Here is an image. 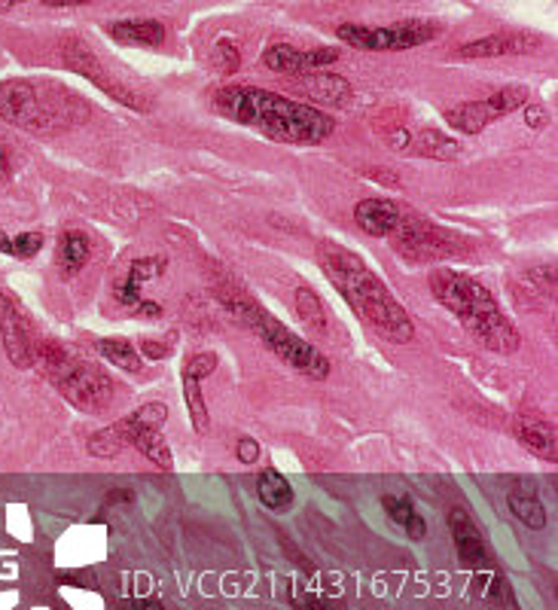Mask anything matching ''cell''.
Instances as JSON below:
<instances>
[{
    "mask_svg": "<svg viewBox=\"0 0 558 610\" xmlns=\"http://www.w3.org/2000/svg\"><path fill=\"white\" fill-rule=\"evenodd\" d=\"M168 419V407L165 403H143L138 412H131L126 419H119L111 427H101L89 436L86 449L95 458H116L123 449H138L147 455L150 461L162 470H172V446L162 436V424Z\"/></svg>",
    "mask_w": 558,
    "mask_h": 610,
    "instance_id": "7",
    "label": "cell"
},
{
    "mask_svg": "<svg viewBox=\"0 0 558 610\" xmlns=\"http://www.w3.org/2000/svg\"><path fill=\"white\" fill-rule=\"evenodd\" d=\"M317 266L345 303L354 308V315H360V320L382 339L397 342V345H406L416 339V324L409 318V312L403 308L400 300L391 293L382 278L372 272L360 254L336 245V242H321Z\"/></svg>",
    "mask_w": 558,
    "mask_h": 610,
    "instance_id": "2",
    "label": "cell"
},
{
    "mask_svg": "<svg viewBox=\"0 0 558 610\" xmlns=\"http://www.w3.org/2000/svg\"><path fill=\"white\" fill-rule=\"evenodd\" d=\"M525 122L534 126V129H540V126H544V107H528V104H525Z\"/></svg>",
    "mask_w": 558,
    "mask_h": 610,
    "instance_id": "39",
    "label": "cell"
},
{
    "mask_svg": "<svg viewBox=\"0 0 558 610\" xmlns=\"http://www.w3.org/2000/svg\"><path fill=\"white\" fill-rule=\"evenodd\" d=\"M217 300L226 305V312H230L239 324L251 327V330L259 336V342L272 351L278 361H284L287 366H293L297 373L315 378V382H324V378L329 376V361L317 351V345H312L309 339H302L300 333L287 330L281 320L272 318L263 305L254 303V300H251L247 293L239 291L235 284H232L230 291L220 288V291H217Z\"/></svg>",
    "mask_w": 558,
    "mask_h": 610,
    "instance_id": "5",
    "label": "cell"
},
{
    "mask_svg": "<svg viewBox=\"0 0 558 610\" xmlns=\"http://www.w3.org/2000/svg\"><path fill=\"white\" fill-rule=\"evenodd\" d=\"M513 434L515 439L525 446L528 451H534L537 458L544 461H558V436H556V424H549L540 415H528L522 412L513 422Z\"/></svg>",
    "mask_w": 558,
    "mask_h": 610,
    "instance_id": "17",
    "label": "cell"
},
{
    "mask_svg": "<svg viewBox=\"0 0 558 610\" xmlns=\"http://www.w3.org/2000/svg\"><path fill=\"white\" fill-rule=\"evenodd\" d=\"M92 257V242H89L86 233H61L58 235L56 245V269L65 278H73Z\"/></svg>",
    "mask_w": 558,
    "mask_h": 610,
    "instance_id": "23",
    "label": "cell"
},
{
    "mask_svg": "<svg viewBox=\"0 0 558 610\" xmlns=\"http://www.w3.org/2000/svg\"><path fill=\"white\" fill-rule=\"evenodd\" d=\"M394 250L400 254L406 262H430L445 260L461 250V235L445 233L440 226H433L430 220L416 214L412 208H403L397 230L387 235Z\"/></svg>",
    "mask_w": 558,
    "mask_h": 610,
    "instance_id": "8",
    "label": "cell"
},
{
    "mask_svg": "<svg viewBox=\"0 0 558 610\" xmlns=\"http://www.w3.org/2000/svg\"><path fill=\"white\" fill-rule=\"evenodd\" d=\"M37 364L44 366L49 385L56 388L73 409L98 415L114 403L116 385L107 369L86 361L83 354H77L61 342L44 339L37 342Z\"/></svg>",
    "mask_w": 558,
    "mask_h": 610,
    "instance_id": "6",
    "label": "cell"
},
{
    "mask_svg": "<svg viewBox=\"0 0 558 610\" xmlns=\"http://www.w3.org/2000/svg\"><path fill=\"white\" fill-rule=\"evenodd\" d=\"M495 119L501 117L495 114V107L488 104V98H483V102L455 104V107L445 110V122L455 131H461V134H479V131H486Z\"/></svg>",
    "mask_w": 558,
    "mask_h": 610,
    "instance_id": "22",
    "label": "cell"
},
{
    "mask_svg": "<svg viewBox=\"0 0 558 610\" xmlns=\"http://www.w3.org/2000/svg\"><path fill=\"white\" fill-rule=\"evenodd\" d=\"M0 345L15 369H28L37 364L34 324H31L22 300L13 291H7L3 284H0Z\"/></svg>",
    "mask_w": 558,
    "mask_h": 610,
    "instance_id": "10",
    "label": "cell"
},
{
    "mask_svg": "<svg viewBox=\"0 0 558 610\" xmlns=\"http://www.w3.org/2000/svg\"><path fill=\"white\" fill-rule=\"evenodd\" d=\"M449 528H452V540H455L461 565L470 567L476 574L488 571V567H491V552H488L483 531H479L476 523L470 519V513L461 507L452 509V513H449Z\"/></svg>",
    "mask_w": 558,
    "mask_h": 610,
    "instance_id": "15",
    "label": "cell"
},
{
    "mask_svg": "<svg viewBox=\"0 0 558 610\" xmlns=\"http://www.w3.org/2000/svg\"><path fill=\"white\" fill-rule=\"evenodd\" d=\"M165 269H168V260L159 257V254L131 260L119 275H114L116 303L123 305V308H131V312L141 315V318H162L165 308L159 303H153V300H143V288H147V281L165 275Z\"/></svg>",
    "mask_w": 558,
    "mask_h": 610,
    "instance_id": "11",
    "label": "cell"
},
{
    "mask_svg": "<svg viewBox=\"0 0 558 610\" xmlns=\"http://www.w3.org/2000/svg\"><path fill=\"white\" fill-rule=\"evenodd\" d=\"M257 494L259 501L275 513H284L293 507V485L284 480V473H278L275 467H266L257 480Z\"/></svg>",
    "mask_w": 558,
    "mask_h": 610,
    "instance_id": "25",
    "label": "cell"
},
{
    "mask_svg": "<svg viewBox=\"0 0 558 610\" xmlns=\"http://www.w3.org/2000/svg\"><path fill=\"white\" fill-rule=\"evenodd\" d=\"M61 56H65V61H68V68H71V71H77L80 77L92 80V83H95L98 89H104L111 98L123 102L126 107H135V110H150V104L141 102V95H135L129 86H123L119 80H111V77H107L104 64L95 59V52H92L86 44H80V40H73L71 37L68 44L61 46Z\"/></svg>",
    "mask_w": 558,
    "mask_h": 610,
    "instance_id": "12",
    "label": "cell"
},
{
    "mask_svg": "<svg viewBox=\"0 0 558 610\" xmlns=\"http://www.w3.org/2000/svg\"><path fill=\"white\" fill-rule=\"evenodd\" d=\"M22 3H28V0H0V15L10 13L15 7H22Z\"/></svg>",
    "mask_w": 558,
    "mask_h": 610,
    "instance_id": "41",
    "label": "cell"
},
{
    "mask_svg": "<svg viewBox=\"0 0 558 610\" xmlns=\"http://www.w3.org/2000/svg\"><path fill=\"white\" fill-rule=\"evenodd\" d=\"M172 354V345H162V342H153V339H143L141 342V357H150V361H165Z\"/></svg>",
    "mask_w": 558,
    "mask_h": 610,
    "instance_id": "35",
    "label": "cell"
},
{
    "mask_svg": "<svg viewBox=\"0 0 558 610\" xmlns=\"http://www.w3.org/2000/svg\"><path fill=\"white\" fill-rule=\"evenodd\" d=\"M235 455H239V461L242 465H254L259 458V443L254 436H239V443H235Z\"/></svg>",
    "mask_w": 558,
    "mask_h": 610,
    "instance_id": "33",
    "label": "cell"
},
{
    "mask_svg": "<svg viewBox=\"0 0 558 610\" xmlns=\"http://www.w3.org/2000/svg\"><path fill=\"white\" fill-rule=\"evenodd\" d=\"M387 144L394 146V150H406V146L412 144V134H409V129L406 126H397V129H387Z\"/></svg>",
    "mask_w": 558,
    "mask_h": 610,
    "instance_id": "36",
    "label": "cell"
},
{
    "mask_svg": "<svg viewBox=\"0 0 558 610\" xmlns=\"http://www.w3.org/2000/svg\"><path fill=\"white\" fill-rule=\"evenodd\" d=\"M293 308H297V318L302 320V327L317 339H329L333 327H329V315L324 300L317 296L312 288H297L293 293Z\"/></svg>",
    "mask_w": 558,
    "mask_h": 610,
    "instance_id": "21",
    "label": "cell"
},
{
    "mask_svg": "<svg viewBox=\"0 0 558 610\" xmlns=\"http://www.w3.org/2000/svg\"><path fill=\"white\" fill-rule=\"evenodd\" d=\"M339 61V49L333 46H321V49H297L290 44H272L263 52V64L272 73H284V77H302V73L324 71L327 64Z\"/></svg>",
    "mask_w": 558,
    "mask_h": 610,
    "instance_id": "13",
    "label": "cell"
},
{
    "mask_svg": "<svg viewBox=\"0 0 558 610\" xmlns=\"http://www.w3.org/2000/svg\"><path fill=\"white\" fill-rule=\"evenodd\" d=\"M382 507H385V513L391 516V523L400 525V528L406 531V535H409V538L421 540L425 535H428V525H425V519L418 516L416 504H412L409 497L385 494V497H382Z\"/></svg>",
    "mask_w": 558,
    "mask_h": 610,
    "instance_id": "26",
    "label": "cell"
},
{
    "mask_svg": "<svg viewBox=\"0 0 558 610\" xmlns=\"http://www.w3.org/2000/svg\"><path fill=\"white\" fill-rule=\"evenodd\" d=\"M119 610H165V605L156 598H131V601H123Z\"/></svg>",
    "mask_w": 558,
    "mask_h": 610,
    "instance_id": "37",
    "label": "cell"
},
{
    "mask_svg": "<svg viewBox=\"0 0 558 610\" xmlns=\"http://www.w3.org/2000/svg\"><path fill=\"white\" fill-rule=\"evenodd\" d=\"M297 605H300V610H329V608H324V605H321V601H317V598H297Z\"/></svg>",
    "mask_w": 558,
    "mask_h": 610,
    "instance_id": "40",
    "label": "cell"
},
{
    "mask_svg": "<svg viewBox=\"0 0 558 610\" xmlns=\"http://www.w3.org/2000/svg\"><path fill=\"white\" fill-rule=\"evenodd\" d=\"M507 504H510V513L522 525H528L534 531L546 528V507L540 504V497H537V492L531 485H515V489H510Z\"/></svg>",
    "mask_w": 558,
    "mask_h": 610,
    "instance_id": "24",
    "label": "cell"
},
{
    "mask_svg": "<svg viewBox=\"0 0 558 610\" xmlns=\"http://www.w3.org/2000/svg\"><path fill=\"white\" fill-rule=\"evenodd\" d=\"M220 364L214 351H199L193 357H186L184 364V400L186 409H189V419H193V427L199 434H208L211 427V412H208V403H205V394H201V378H208Z\"/></svg>",
    "mask_w": 558,
    "mask_h": 610,
    "instance_id": "14",
    "label": "cell"
},
{
    "mask_svg": "<svg viewBox=\"0 0 558 610\" xmlns=\"http://www.w3.org/2000/svg\"><path fill=\"white\" fill-rule=\"evenodd\" d=\"M525 288L540 293V303L556 305V262H546V266L531 269L528 275H525Z\"/></svg>",
    "mask_w": 558,
    "mask_h": 610,
    "instance_id": "30",
    "label": "cell"
},
{
    "mask_svg": "<svg viewBox=\"0 0 558 610\" xmlns=\"http://www.w3.org/2000/svg\"><path fill=\"white\" fill-rule=\"evenodd\" d=\"M425 156H430V160H440V162H445V160H452V156H458V150H461V144L455 141V138H445L443 131H425L421 134V146H418Z\"/></svg>",
    "mask_w": 558,
    "mask_h": 610,
    "instance_id": "29",
    "label": "cell"
},
{
    "mask_svg": "<svg viewBox=\"0 0 558 610\" xmlns=\"http://www.w3.org/2000/svg\"><path fill=\"white\" fill-rule=\"evenodd\" d=\"M540 46V37L522 34V31H507V34H488L479 40L458 46V59H501V56H525Z\"/></svg>",
    "mask_w": 558,
    "mask_h": 610,
    "instance_id": "16",
    "label": "cell"
},
{
    "mask_svg": "<svg viewBox=\"0 0 558 610\" xmlns=\"http://www.w3.org/2000/svg\"><path fill=\"white\" fill-rule=\"evenodd\" d=\"M297 89H300L302 95H309L312 102L327 104V107H345V104L351 102V95H354V89H351V83L345 77L324 71L302 73L300 80H297Z\"/></svg>",
    "mask_w": 558,
    "mask_h": 610,
    "instance_id": "18",
    "label": "cell"
},
{
    "mask_svg": "<svg viewBox=\"0 0 558 610\" xmlns=\"http://www.w3.org/2000/svg\"><path fill=\"white\" fill-rule=\"evenodd\" d=\"M403 208L391 199H360L354 204V220L358 226L372 238H387L400 223Z\"/></svg>",
    "mask_w": 558,
    "mask_h": 610,
    "instance_id": "19",
    "label": "cell"
},
{
    "mask_svg": "<svg viewBox=\"0 0 558 610\" xmlns=\"http://www.w3.org/2000/svg\"><path fill=\"white\" fill-rule=\"evenodd\" d=\"M95 351H98L107 364L119 366L123 373H141V351L135 349L129 339H98Z\"/></svg>",
    "mask_w": 558,
    "mask_h": 610,
    "instance_id": "27",
    "label": "cell"
},
{
    "mask_svg": "<svg viewBox=\"0 0 558 610\" xmlns=\"http://www.w3.org/2000/svg\"><path fill=\"white\" fill-rule=\"evenodd\" d=\"M433 300L461 320V327L488 351L513 354L522 345L515 324L503 315L501 303L483 281L458 269H433L428 278Z\"/></svg>",
    "mask_w": 558,
    "mask_h": 610,
    "instance_id": "3",
    "label": "cell"
},
{
    "mask_svg": "<svg viewBox=\"0 0 558 610\" xmlns=\"http://www.w3.org/2000/svg\"><path fill=\"white\" fill-rule=\"evenodd\" d=\"M104 31H107V37H114L116 44L123 46L156 49L165 40V25L156 19H123V22H111Z\"/></svg>",
    "mask_w": 558,
    "mask_h": 610,
    "instance_id": "20",
    "label": "cell"
},
{
    "mask_svg": "<svg viewBox=\"0 0 558 610\" xmlns=\"http://www.w3.org/2000/svg\"><path fill=\"white\" fill-rule=\"evenodd\" d=\"M214 107L244 129L259 131L275 144L315 146L336 134V119L312 104L287 98L257 86H223L214 92Z\"/></svg>",
    "mask_w": 558,
    "mask_h": 610,
    "instance_id": "1",
    "label": "cell"
},
{
    "mask_svg": "<svg viewBox=\"0 0 558 610\" xmlns=\"http://www.w3.org/2000/svg\"><path fill=\"white\" fill-rule=\"evenodd\" d=\"M49 10H71V7H86V3H95V0H40Z\"/></svg>",
    "mask_w": 558,
    "mask_h": 610,
    "instance_id": "38",
    "label": "cell"
},
{
    "mask_svg": "<svg viewBox=\"0 0 558 610\" xmlns=\"http://www.w3.org/2000/svg\"><path fill=\"white\" fill-rule=\"evenodd\" d=\"M488 104L495 107V114H498V117H507V114H513V110H519V107H525V104H528V89L503 86V89H498L495 95H488Z\"/></svg>",
    "mask_w": 558,
    "mask_h": 610,
    "instance_id": "31",
    "label": "cell"
},
{
    "mask_svg": "<svg viewBox=\"0 0 558 610\" xmlns=\"http://www.w3.org/2000/svg\"><path fill=\"white\" fill-rule=\"evenodd\" d=\"M44 247V233H0V254L15 257V260H34Z\"/></svg>",
    "mask_w": 558,
    "mask_h": 610,
    "instance_id": "28",
    "label": "cell"
},
{
    "mask_svg": "<svg viewBox=\"0 0 558 610\" xmlns=\"http://www.w3.org/2000/svg\"><path fill=\"white\" fill-rule=\"evenodd\" d=\"M13 168H15V156H13V146L3 141V134H0V184H7L10 177H13Z\"/></svg>",
    "mask_w": 558,
    "mask_h": 610,
    "instance_id": "34",
    "label": "cell"
},
{
    "mask_svg": "<svg viewBox=\"0 0 558 610\" xmlns=\"http://www.w3.org/2000/svg\"><path fill=\"white\" fill-rule=\"evenodd\" d=\"M86 117V104L56 86H44L34 80L0 83V119L7 126L53 134L80 126Z\"/></svg>",
    "mask_w": 558,
    "mask_h": 610,
    "instance_id": "4",
    "label": "cell"
},
{
    "mask_svg": "<svg viewBox=\"0 0 558 610\" xmlns=\"http://www.w3.org/2000/svg\"><path fill=\"white\" fill-rule=\"evenodd\" d=\"M440 34V25H433L428 19H406L394 22L385 28L375 25H339L336 37L342 44L367 52H403V49H416V46L430 44Z\"/></svg>",
    "mask_w": 558,
    "mask_h": 610,
    "instance_id": "9",
    "label": "cell"
},
{
    "mask_svg": "<svg viewBox=\"0 0 558 610\" xmlns=\"http://www.w3.org/2000/svg\"><path fill=\"white\" fill-rule=\"evenodd\" d=\"M211 59H214L217 71L226 73V77L242 68V52H239V46L232 44L230 37H220L217 40L214 49H211Z\"/></svg>",
    "mask_w": 558,
    "mask_h": 610,
    "instance_id": "32",
    "label": "cell"
}]
</instances>
